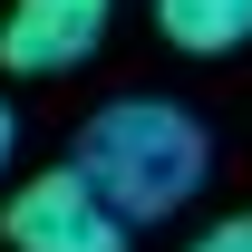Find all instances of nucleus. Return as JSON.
Instances as JSON below:
<instances>
[{"mask_svg":"<svg viewBox=\"0 0 252 252\" xmlns=\"http://www.w3.org/2000/svg\"><path fill=\"white\" fill-rule=\"evenodd\" d=\"M185 252H252V214H223V223H204Z\"/></svg>","mask_w":252,"mask_h":252,"instance_id":"nucleus-5","label":"nucleus"},{"mask_svg":"<svg viewBox=\"0 0 252 252\" xmlns=\"http://www.w3.org/2000/svg\"><path fill=\"white\" fill-rule=\"evenodd\" d=\"M0 243L10 252H126V223L88 194L78 165H49L0 204Z\"/></svg>","mask_w":252,"mask_h":252,"instance_id":"nucleus-2","label":"nucleus"},{"mask_svg":"<svg viewBox=\"0 0 252 252\" xmlns=\"http://www.w3.org/2000/svg\"><path fill=\"white\" fill-rule=\"evenodd\" d=\"M78 175L107 214L136 233V223H175L194 194L214 185V136L175 107V97H117L78 126Z\"/></svg>","mask_w":252,"mask_h":252,"instance_id":"nucleus-1","label":"nucleus"},{"mask_svg":"<svg viewBox=\"0 0 252 252\" xmlns=\"http://www.w3.org/2000/svg\"><path fill=\"white\" fill-rule=\"evenodd\" d=\"M10 156H20V117H10V97H0V175H10Z\"/></svg>","mask_w":252,"mask_h":252,"instance_id":"nucleus-6","label":"nucleus"},{"mask_svg":"<svg viewBox=\"0 0 252 252\" xmlns=\"http://www.w3.org/2000/svg\"><path fill=\"white\" fill-rule=\"evenodd\" d=\"M107 20H117V0H10V20H0V68H10V78H59V68L97 59Z\"/></svg>","mask_w":252,"mask_h":252,"instance_id":"nucleus-3","label":"nucleus"},{"mask_svg":"<svg viewBox=\"0 0 252 252\" xmlns=\"http://www.w3.org/2000/svg\"><path fill=\"white\" fill-rule=\"evenodd\" d=\"M156 30L185 59H223V49L252 39V0H156Z\"/></svg>","mask_w":252,"mask_h":252,"instance_id":"nucleus-4","label":"nucleus"}]
</instances>
